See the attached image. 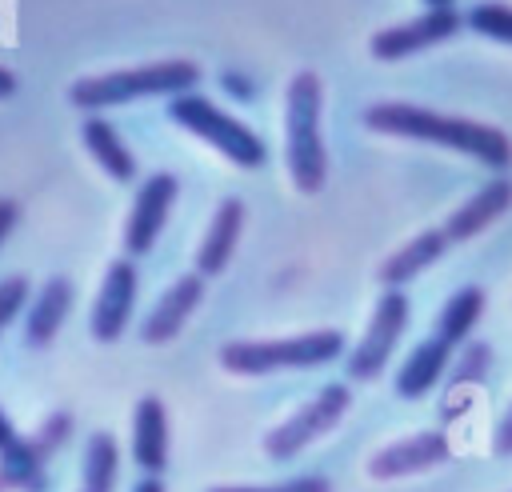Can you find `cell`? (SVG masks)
I'll return each instance as SVG.
<instances>
[{"label": "cell", "instance_id": "obj_7", "mask_svg": "<svg viewBox=\"0 0 512 492\" xmlns=\"http://www.w3.org/2000/svg\"><path fill=\"white\" fill-rule=\"evenodd\" d=\"M404 328H408V296L400 288H384V296L376 300V312H372L360 344L348 356V376L352 380H376L384 372V364L392 360Z\"/></svg>", "mask_w": 512, "mask_h": 492}, {"label": "cell", "instance_id": "obj_8", "mask_svg": "<svg viewBox=\"0 0 512 492\" xmlns=\"http://www.w3.org/2000/svg\"><path fill=\"white\" fill-rule=\"evenodd\" d=\"M464 28V16L456 8H428L404 24H392V28H380L368 44V52L376 60H404V56H416L448 36H456Z\"/></svg>", "mask_w": 512, "mask_h": 492}, {"label": "cell", "instance_id": "obj_21", "mask_svg": "<svg viewBox=\"0 0 512 492\" xmlns=\"http://www.w3.org/2000/svg\"><path fill=\"white\" fill-rule=\"evenodd\" d=\"M480 312H484V288L464 284V288H456V292L444 300V308H440V316H436V332H432V336H440L444 344L460 348V344L472 336V328H476Z\"/></svg>", "mask_w": 512, "mask_h": 492}, {"label": "cell", "instance_id": "obj_1", "mask_svg": "<svg viewBox=\"0 0 512 492\" xmlns=\"http://www.w3.org/2000/svg\"><path fill=\"white\" fill-rule=\"evenodd\" d=\"M364 124L372 132L384 136H408V140H428L452 152H464L488 168H508L512 164V140L508 132L468 120V116H452V112H432L420 104H404V100H380L364 108Z\"/></svg>", "mask_w": 512, "mask_h": 492}, {"label": "cell", "instance_id": "obj_17", "mask_svg": "<svg viewBox=\"0 0 512 492\" xmlns=\"http://www.w3.org/2000/svg\"><path fill=\"white\" fill-rule=\"evenodd\" d=\"M448 360H452V344H444L440 336L420 340V344L408 352V360L400 364V372H396V392H400L404 400L428 396V392L440 384V376L448 372Z\"/></svg>", "mask_w": 512, "mask_h": 492}, {"label": "cell", "instance_id": "obj_32", "mask_svg": "<svg viewBox=\"0 0 512 492\" xmlns=\"http://www.w3.org/2000/svg\"><path fill=\"white\" fill-rule=\"evenodd\" d=\"M132 492H164V480H160V476H144Z\"/></svg>", "mask_w": 512, "mask_h": 492}, {"label": "cell", "instance_id": "obj_12", "mask_svg": "<svg viewBox=\"0 0 512 492\" xmlns=\"http://www.w3.org/2000/svg\"><path fill=\"white\" fill-rule=\"evenodd\" d=\"M200 300H204V276H196V272L180 276V280L156 300V308L144 316V324H140L144 344H168L172 336H180V328H184L188 316L200 308Z\"/></svg>", "mask_w": 512, "mask_h": 492}, {"label": "cell", "instance_id": "obj_6", "mask_svg": "<svg viewBox=\"0 0 512 492\" xmlns=\"http://www.w3.org/2000/svg\"><path fill=\"white\" fill-rule=\"evenodd\" d=\"M352 408V392L348 384H324L308 404H300L284 424H276L268 436H264V452L272 460H292L300 456L312 440H320L324 432H332L344 412Z\"/></svg>", "mask_w": 512, "mask_h": 492}, {"label": "cell", "instance_id": "obj_33", "mask_svg": "<svg viewBox=\"0 0 512 492\" xmlns=\"http://www.w3.org/2000/svg\"><path fill=\"white\" fill-rule=\"evenodd\" d=\"M428 8H452V0H424Z\"/></svg>", "mask_w": 512, "mask_h": 492}, {"label": "cell", "instance_id": "obj_29", "mask_svg": "<svg viewBox=\"0 0 512 492\" xmlns=\"http://www.w3.org/2000/svg\"><path fill=\"white\" fill-rule=\"evenodd\" d=\"M492 448H496V456H512V404H508V412H504V420L496 424V436H492Z\"/></svg>", "mask_w": 512, "mask_h": 492}, {"label": "cell", "instance_id": "obj_27", "mask_svg": "<svg viewBox=\"0 0 512 492\" xmlns=\"http://www.w3.org/2000/svg\"><path fill=\"white\" fill-rule=\"evenodd\" d=\"M484 364H488V348L484 344H472L468 356H464V364H460V372H456V380H476L484 372Z\"/></svg>", "mask_w": 512, "mask_h": 492}, {"label": "cell", "instance_id": "obj_18", "mask_svg": "<svg viewBox=\"0 0 512 492\" xmlns=\"http://www.w3.org/2000/svg\"><path fill=\"white\" fill-rule=\"evenodd\" d=\"M0 476L8 480V488L44 492V460L32 452L28 436L16 432L4 408H0Z\"/></svg>", "mask_w": 512, "mask_h": 492}, {"label": "cell", "instance_id": "obj_11", "mask_svg": "<svg viewBox=\"0 0 512 492\" xmlns=\"http://www.w3.org/2000/svg\"><path fill=\"white\" fill-rule=\"evenodd\" d=\"M448 456H452V444L444 432H416V436H404V440L380 448L368 460V476L372 480H400V476L428 472V468L444 464Z\"/></svg>", "mask_w": 512, "mask_h": 492}, {"label": "cell", "instance_id": "obj_20", "mask_svg": "<svg viewBox=\"0 0 512 492\" xmlns=\"http://www.w3.org/2000/svg\"><path fill=\"white\" fill-rule=\"evenodd\" d=\"M80 136H84L88 156H92V160H96V164H100L116 184L136 180V156L128 152V144L120 140V132H116L104 116H84Z\"/></svg>", "mask_w": 512, "mask_h": 492}, {"label": "cell", "instance_id": "obj_31", "mask_svg": "<svg viewBox=\"0 0 512 492\" xmlns=\"http://www.w3.org/2000/svg\"><path fill=\"white\" fill-rule=\"evenodd\" d=\"M12 92H16V76L8 68H0V100H8Z\"/></svg>", "mask_w": 512, "mask_h": 492}, {"label": "cell", "instance_id": "obj_30", "mask_svg": "<svg viewBox=\"0 0 512 492\" xmlns=\"http://www.w3.org/2000/svg\"><path fill=\"white\" fill-rule=\"evenodd\" d=\"M16 220H20V204L8 200V196H0V244L8 240V232L16 228Z\"/></svg>", "mask_w": 512, "mask_h": 492}, {"label": "cell", "instance_id": "obj_13", "mask_svg": "<svg viewBox=\"0 0 512 492\" xmlns=\"http://www.w3.org/2000/svg\"><path fill=\"white\" fill-rule=\"evenodd\" d=\"M508 208H512V180H504V176L488 180L484 188H476V192L448 216V224H444L448 244H460V240L480 236V232H484L488 224H496Z\"/></svg>", "mask_w": 512, "mask_h": 492}, {"label": "cell", "instance_id": "obj_22", "mask_svg": "<svg viewBox=\"0 0 512 492\" xmlns=\"http://www.w3.org/2000/svg\"><path fill=\"white\" fill-rule=\"evenodd\" d=\"M120 472V448L112 432H92L84 444V488L80 492H112Z\"/></svg>", "mask_w": 512, "mask_h": 492}, {"label": "cell", "instance_id": "obj_5", "mask_svg": "<svg viewBox=\"0 0 512 492\" xmlns=\"http://www.w3.org/2000/svg\"><path fill=\"white\" fill-rule=\"evenodd\" d=\"M168 120L180 124L184 132L208 140V144H212L216 152H224L236 168H260V164L268 160L264 140H260L248 124H240L236 116H228L224 108H216V104H212L208 96H200V92L172 96V100H168Z\"/></svg>", "mask_w": 512, "mask_h": 492}, {"label": "cell", "instance_id": "obj_23", "mask_svg": "<svg viewBox=\"0 0 512 492\" xmlns=\"http://www.w3.org/2000/svg\"><path fill=\"white\" fill-rule=\"evenodd\" d=\"M464 24L488 40H500V44H512V4H496V0H484V4H472Z\"/></svg>", "mask_w": 512, "mask_h": 492}, {"label": "cell", "instance_id": "obj_2", "mask_svg": "<svg viewBox=\"0 0 512 492\" xmlns=\"http://www.w3.org/2000/svg\"><path fill=\"white\" fill-rule=\"evenodd\" d=\"M324 84L316 72H296L284 92V160L300 192H320L328 180V148L320 132Z\"/></svg>", "mask_w": 512, "mask_h": 492}, {"label": "cell", "instance_id": "obj_16", "mask_svg": "<svg viewBox=\"0 0 512 492\" xmlns=\"http://www.w3.org/2000/svg\"><path fill=\"white\" fill-rule=\"evenodd\" d=\"M132 460L148 476H160L168 464V408L160 396H144L132 412Z\"/></svg>", "mask_w": 512, "mask_h": 492}, {"label": "cell", "instance_id": "obj_4", "mask_svg": "<svg viewBox=\"0 0 512 492\" xmlns=\"http://www.w3.org/2000/svg\"><path fill=\"white\" fill-rule=\"evenodd\" d=\"M344 352V332L316 328L284 340H232L220 348V364L236 376H268L284 368H320Z\"/></svg>", "mask_w": 512, "mask_h": 492}, {"label": "cell", "instance_id": "obj_9", "mask_svg": "<svg viewBox=\"0 0 512 492\" xmlns=\"http://www.w3.org/2000/svg\"><path fill=\"white\" fill-rule=\"evenodd\" d=\"M176 192H180V180L172 172H152L140 188H136V200H132V212L124 220V252L128 256H144L152 252L172 204H176Z\"/></svg>", "mask_w": 512, "mask_h": 492}, {"label": "cell", "instance_id": "obj_24", "mask_svg": "<svg viewBox=\"0 0 512 492\" xmlns=\"http://www.w3.org/2000/svg\"><path fill=\"white\" fill-rule=\"evenodd\" d=\"M68 436H72V416H68V412H52V416L40 424V432L28 436V444H32V452L48 464L52 452H60V448L68 444Z\"/></svg>", "mask_w": 512, "mask_h": 492}, {"label": "cell", "instance_id": "obj_34", "mask_svg": "<svg viewBox=\"0 0 512 492\" xmlns=\"http://www.w3.org/2000/svg\"><path fill=\"white\" fill-rule=\"evenodd\" d=\"M0 492H8V480H4V476H0Z\"/></svg>", "mask_w": 512, "mask_h": 492}, {"label": "cell", "instance_id": "obj_26", "mask_svg": "<svg viewBox=\"0 0 512 492\" xmlns=\"http://www.w3.org/2000/svg\"><path fill=\"white\" fill-rule=\"evenodd\" d=\"M24 304H28V276H4L0 280V332L16 320Z\"/></svg>", "mask_w": 512, "mask_h": 492}, {"label": "cell", "instance_id": "obj_28", "mask_svg": "<svg viewBox=\"0 0 512 492\" xmlns=\"http://www.w3.org/2000/svg\"><path fill=\"white\" fill-rule=\"evenodd\" d=\"M220 84H224L236 100H252V96H256V84H252V80H244L240 72H220Z\"/></svg>", "mask_w": 512, "mask_h": 492}, {"label": "cell", "instance_id": "obj_3", "mask_svg": "<svg viewBox=\"0 0 512 492\" xmlns=\"http://www.w3.org/2000/svg\"><path fill=\"white\" fill-rule=\"evenodd\" d=\"M200 84V64L192 60H160V64H140V68H120V72H104V76H84L68 88V100L76 108H112V104H128V100H144V96H184L196 92Z\"/></svg>", "mask_w": 512, "mask_h": 492}, {"label": "cell", "instance_id": "obj_25", "mask_svg": "<svg viewBox=\"0 0 512 492\" xmlns=\"http://www.w3.org/2000/svg\"><path fill=\"white\" fill-rule=\"evenodd\" d=\"M208 492H332L324 476H296V480H276V484H216Z\"/></svg>", "mask_w": 512, "mask_h": 492}, {"label": "cell", "instance_id": "obj_15", "mask_svg": "<svg viewBox=\"0 0 512 492\" xmlns=\"http://www.w3.org/2000/svg\"><path fill=\"white\" fill-rule=\"evenodd\" d=\"M240 228H244V200L240 196H224L216 204V216L204 232V244L196 252V276H220L236 252V240H240Z\"/></svg>", "mask_w": 512, "mask_h": 492}, {"label": "cell", "instance_id": "obj_10", "mask_svg": "<svg viewBox=\"0 0 512 492\" xmlns=\"http://www.w3.org/2000/svg\"><path fill=\"white\" fill-rule=\"evenodd\" d=\"M132 304H136V264L124 256V260H112L108 272H104V284H100L96 304H92V316H88L92 336L100 344L120 340L124 328H128Z\"/></svg>", "mask_w": 512, "mask_h": 492}, {"label": "cell", "instance_id": "obj_14", "mask_svg": "<svg viewBox=\"0 0 512 492\" xmlns=\"http://www.w3.org/2000/svg\"><path fill=\"white\" fill-rule=\"evenodd\" d=\"M72 300H76V288L68 276H48L44 288L32 296V308L24 316V344L28 348H44L56 340V332L64 328L68 312H72Z\"/></svg>", "mask_w": 512, "mask_h": 492}, {"label": "cell", "instance_id": "obj_19", "mask_svg": "<svg viewBox=\"0 0 512 492\" xmlns=\"http://www.w3.org/2000/svg\"><path fill=\"white\" fill-rule=\"evenodd\" d=\"M448 248L444 228H428L420 236H412L408 244H400L384 264H380V284L384 288H404L408 280H416L424 268H432Z\"/></svg>", "mask_w": 512, "mask_h": 492}]
</instances>
